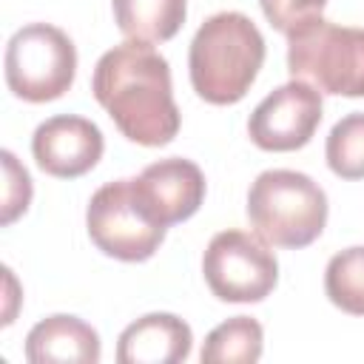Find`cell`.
Instances as JSON below:
<instances>
[{"label": "cell", "mask_w": 364, "mask_h": 364, "mask_svg": "<svg viewBox=\"0 0 364 364\" xmlns=\"http://www.w3.org/2000/svg\"><path fill=\"white\" fill-rule=\"evenodd\" d=\"M134 185L151 216L165 228L191 219L205 199V173L196 162L182 156L151 162L139 176H134Z\"/></svg>", "instance_id": "10"}, {"label": "cell", "mask_w": 364, "mask_h": 364, "mask_svg": "<svg viewBox=\"0 0 364 364\" xmlns=\"http://www.w3.org/2000/svg\"><path fill=\"white\" fill-rule=\"evenodd\" d=\"M321 122V94L304 82L290 80L270 91L250 114L247 134L262 151H299L304 148Z\"/></svg>", "instance_id": "8"}, {"label": "cell", "mask_w": 364, "mask_h": 364, "mask_svg": "<svg viewBox=\"0 0 364 364\" xmlns=\"http://www.w3.org/2000/svg\"><path fill=\"white\" fill-rule=\"evenodd\" d=\"M287 71L318 94L364 97V28L313 17L287 34Z\"/></svg>", "instance_id": "4"}, {"label": "cell", "mask_w": 364, "mask_h": 364, "mask_svg": "<svg viewBox=\"0 0 364 364\" xmlns=\"http://www.w3.org/2000/svg\"><path fill=\"white\" fill-rule=\"evenodd\" d=\"M262 344H264L262 324L250 316H233L208 333L199 358L202 364H222V361L250 364L262 358Z\"/></svg>", "instance_id": "14"}, {"label": "cell", "mask_w": 364, "mask_h": 364, "mask_svg": "<svg viewBox=\"0 0 364 364\" xmlns=\"http://www.w3.org/2000/svg\"><path fill=\"white\" fill-rule=\"evenodd\" d=\"M102 131L91 119L74 114H57L40 122L31 136V154L40 171L57 179H77L88 173L102 159Z\"/></svg>", "instance_id": "9"}, {"label": "cell", "mask_w": 364, "mask_h": 364, "mask_svg": "<svg viewBox=\"0 0 364 364\" xmlns=\"http://www.w3.org/2000/svg\"><path fill=\"white\" fill-rule=\"evenodd\" d=\"M85 228L97 250L119 262L151 259L168 230L145 208L134 176L105 182L100 191H94L85 208Z\"/></svg>", "instance_id": "6"}, {"label": "cell", "mask_w": 364, "mask_h": 364, "mask_svg": "<svg viewBox=\"0 0 364 364\" xmlns=\"http://www.w3.org/2000/svg\"><path fill=\"white\" fill-rule=\"evenodd\" d=\"M327 165L341 179H364V111L341 117L327 134Z\"/></svg>", "instance_id": "16"}, {"label": "cell", "mask_w": 364, "mask_h": 364, "mask_svg": "<svg viewBox=\"0 0 364 364\" xmlns=\"http://www.w3.org/2000/svg\"><path fill=\"white\" fill-rule=\"evenodd\" d=\"M264 63V37L242 11L208 17L191 40L188 68L193 91L210 105L239 102Z\"/></svg>", "instance_id": "2"}, {"label": "cell", "mask_w": 364, "mask_h": 364, "mask_svg": "<svg viewBox=\"0 0 364 364\" xmlns=\"http://www.w3.org/2000/svg\"><path fill=\"white\" fill-rule=\"evenodd\" d=\"M91 91L122 136L136 145L159 148L179 131L171 65L151 43L128 40L105 51L97 60Z\"/></svg>", "instance_id": "1"}, {"label": "cell", "mask_w": 364, "mask_h": 364, "mask_svg": "<svg viewBox=\"0 0 364 364\" xmlns=\"http://www.w3.org/2000/svg\"><path fill=\"white\" fill-rule=\"evenodd\" d=\"M111 6L117 28L139 43L171 40L188 14V0H111Z\"/></svg>", "instance_id": "13"}, {"label": "cell", "mask_w": 364, "mask_h": 364, "mask_svg": "<svg viewBox=\"0 0 364 364\" xmlns=\"http://www.w3.org/2000/svg\"><path fill=\"white\" fill-rule=\"evenodd\" d=\"M6 85L26 102L60 100L77 74V48L71 37L51 23L17 28L6 46Z\"/></svg>", "instance_id": "5"}, {"label": "cell", "mask_w": 364, "mask_h": 364, "mask_svg": "<svg viewBox=\"0 0 364 364\" xmlns=\"http://www.w3.org/2000/svg\"><path fill=\"white\" fill-rule=\"evenodd\" d=\"M102 355L100 336L91 324L77 316H48L37 321L26 336V358L31 364H51V361H77V364H97Z\"/></svg>", "instance_id": "12"}, {"label": "cell", "mask_w": 364, "mask_h": 364, "mask_svg": "<svg viewBox=\"0 0 364 364\" xmlns=\"http://www.w3.org/2000/svg\"><path fill=\"white\" fill-rule=\"evenodd\" d=\"M324 293L338 310L364 316V245L347 247L327 262Z\"/></svg>", "instance_id": "15"}, {"label": "cell", "mask_w": 364, "mask_h": 364, "mask_svg": "<svg viewBox=\"0 0 364 364\" xmlns=\"http://www.w3.org/2000/svg\"><path fill=\"white\" fill-rule=\"evenodd\" d=\"M193 333L173 313H148L131 321L117 341L119 364H176L191 355Z\"/></svg>", "instance_id": "11"}, {"label": "cell", "mask_w": 364, "mask_h": 364, "mask_svg": "<svg viewBox=\"0 0 364 364\" xmlns=\"http://www.w3.org/2000/svg\"><path fill=\"white\" fill-rule=\"evenodd\" d=\"M247 219L253 233L273 247H307L327 225V193L301 171L273 168L250 185Z\"/></svg>", "instance_id": "3"}, {"label": "cell", "mask_w": 364, "mask_h": 364, "mask_svg": "<svg viewBox=\"0 0 364 364\" xmlns=\"http://www.w3.org/2000/svg\"><path fill=\"white\" fill-rule=\"evenodd\" d=\"M0 159H3V176H6V185H3V216H0V222L3 225H11L20 213H26V208L31 202V176L17 162V156L11 151H3Z\"/></svg>", "instance_id": "17"}, {"label": "cell", "mask_w": 364, "mask_h": 364, "mask_svg": "<svg viewBox=\"0 0 364 364\" xmlns=\"http://www.w3.org/2000/svg\"><path fill=\"white\" fill-rule=\"evenodd\" d=\"M202 273L219 301L253 304L273 293L279 282V262L256 233L222 230L205 247Z\"/></svg>", "instance_id": "7"}, {"label": "cell", "mask_w": 364, "mask_h": 364, "mask_svg": "<svg viewBox=\"0 0 364 364\" xmlns=\"http://www.w3.org/2000/svg\"><path fill=\"white\" fill-rule=\"evenodd\" d=\"M264 17L270 20V26L282 34H290L293 28H299L301 23L321 17L327 0H259Z\"/></svg>", "instance_id": "18"}]
</instances>
